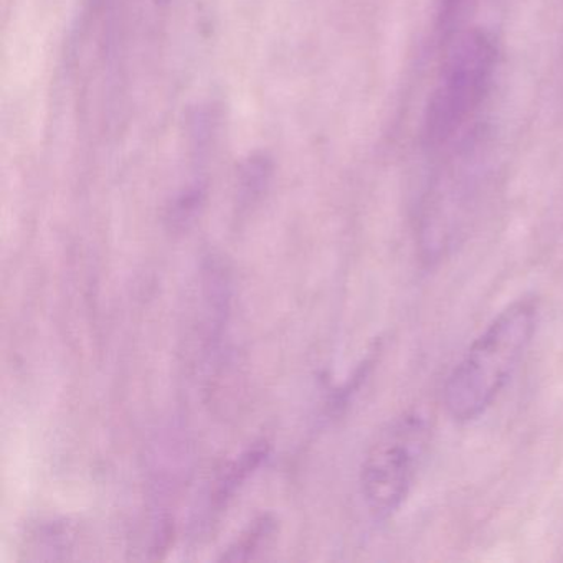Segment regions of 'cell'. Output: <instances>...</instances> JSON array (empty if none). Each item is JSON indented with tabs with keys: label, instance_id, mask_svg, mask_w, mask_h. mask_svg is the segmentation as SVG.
Instances as JSON below:
<instances>
[{
	"label": "cell",
	"instance_id": "cell-1",
	"mask_svg": "<svg viewBox=\"0 0 563 563\" xmlns=\"http://www.w3.org/2000/svg\"><path fill=\"white\" fill-rule=\"evenodd\" d=\"M539 321V299L522 296L474 339L444 382V408L453 420L467 423L493 407L526 357Z\"/></svg>",
	"mask_w": 563,
	"mask_h": 563
},
{
	"label": "cell",
	"instance_id": "cell-2",
	"mask_svg": "<svg viewBox=\"0 0 563 563\" xmlns=\"http://www.w3.org/2000/svg\"><path fill=\"white\" fill-rule=\"evenodd\" d=\"M431 421L420 410L405 411L385 424L365 454L361 489L378 520L400 510L410 496L431 444Z\"/></svg>",
	"mask_w": 563,
	"mask_h": 563
},
{
	"label": "cell",
	"instance_id": "cell-3",
	"mask_svg": "<svg viewBox=\"0 0 563 563\" xmlns=\"http://www.w3.org/2000/svg\"><path fill=\"white\" fill-rule=\"evenodd\" d=\"M497 51L483 31L461 35L431 97L424 136L433 147L450 143L479 110L496 71Z\"/></svg>",
	"mask_w": 563,
	"mask_h": 563
},
{
	"label": "cell",
	"instance_id": "cell-4",
	"mask_svg": "<svg viewBox=\"0 0 563 563\" xmlns=\"http://www.w3.org/2000/svg\"><path fill=\"white\" fill-rule=\"evenodd\" d=\"M278 532V522L275 517L265 514L250 523L249 529L232 543L223 553L225 562H249L256 559L260 552L272 545Z\"/></svg>",
	"mask_w": 563,
	"mask_h": 563
},
{
	"label": "cell",
	"instance_id": "cell-5",
	"mask_svg": "<svg viewBox=\"0 0 563 563\" xmlns=\"http://www.w3.org/2000/svg\"><path fill=\"white\" fill-rule=\"evenodd\" d=\"M266 454H268V446L262 441V443L253 444L223 470L222 476L219 477L216 489H213L216 506L227 504V500L239 489L240 484L262 464Z\"/></svg>",
	"mask_w": 563,
	"mask_h": 563
}]
</instances>
